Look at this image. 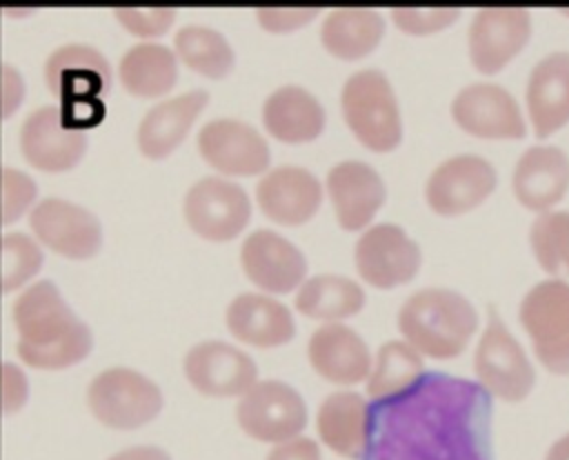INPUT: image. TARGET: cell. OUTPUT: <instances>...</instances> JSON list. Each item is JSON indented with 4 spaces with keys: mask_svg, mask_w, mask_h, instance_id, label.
<instances>
[{
    "mask_svg": "<svg viewBox=\"0 0 569 460\" xmlns=\"http://www.w3.org/2000/svg\"><path fill=\"white\" fill-rule=\"evenodd\" d=\"M360 460H493L491 396L476 380L425 371L407 391L369 402Z\"/></svg>",
    "mask_w": 569,
    "mask_h": 460,
    "instance_id": "obj_1",
    "label": "cell"
},
{
    "mask_svg": "<svg viewBox=\"0 0 569 460\" xmlns=\"http://www.w3.org/2000/svg\"><path fill=\"white\" fill-rule=\"evenodd\" d=\"M18 356L24 364L56 371L78 364L91 353V329L71 311L51 280L29 284L13 302Z\"/></svg>",
    "mask_w": 569,
    "mask_h": 460,
    "instance_id": "obj_2",
    "label": "cell"
},
{
    "mask_svg": "<svg viewBox=\"0 0 569 460\" xmlns=\"http://www.w3.org/2000/svg\"><path fill=\"white\" fill-rule=\"evenodd\" d=\"M478 329V311L467 296L447 287L413 291L398 311V331L420 356L458 358Z\"/></svg>",
    "mask_w": 569,
    "mask_h": 460,
    "instance_id": "obj_3",
    "label": "cell"
},
{
    "mask_svg": "<svg viewBox=\"0 0 569 460\" xmlns=\"http://www.w3.org/2000/svg\"><path fill=\"white\" fill-rule=\"evenodd\" d=\"M340 109L356 140L376 153L393 151L402 142V118L396 91L380 69L351 73L340 91Z\"/></svg>",
    "mask_w": 569,
    "mask_h": 460,
    "instance_id": "obj_4",
    "label": "cell"
},
{
    "mask_svg": "<svg viewBox=\"0 0 569 460\" xmlns=\"http://www.w3.org/2000/svg\"><path fill=\"white\" fill-rule=\"evenodd\" d=\"M87 407L100 424L131 431L156 420L164 398L160 387L144 373L129 367H111L89 382Z\"/></svg>",
    "mask_w": 569,
    "mask_h": 460,
    "instance_id": "obj_5",
    "label": "cell"
},
{
    "mask_svg": "<svg viewBox=\"0 0 569 460\" xmlns=\"http://www.w3.org/2000/svg\"><path fill=\"white\" fill-rule=\"evenodd\" d=\"M518 318L542 367L569 376V280L536 282L522 296Z\"/></svg>",
    "mask_w": 569,
    "mask_h": 460,
    "instance_id": "obj_6",
    "label": "cell"
},
{
    "mask_svg": "<svg viewBox=\"0 0 569 460\" xmlns=\"http://www.w3.org/2000/svg\"><path fill=\"white\" fill-rule=\"evenodd\" d=\"M476 382L505 402L525 400L536 384V369L522 344L505 327L496 307H489L485 331L473 353Z\"/></svg>",
    "mask_w": 569,
    "mask_h": 460,
    "instance_id": "obj_7",
    "label": "cell"
},
{
    "mask_svg": "<svg viewBox=\"0 0 569 460\" xmlns=\"http://www.w3.org/2000/svg\"><path fill=\"white\" fill-rule=\"evenodd\" d=\"M236 420L249 438L280 444L305 431L309 413L305 398L289 382L258 380L240 396Z\"/></svg>",
    "mask_w": 569,
    "mask_h": 460,
    "instance_id": "obj_8",
    "label": "cell"
},
{
    "mask_svg": "<svg viewBox=\"0 0 569 460\" xmlns=\"http://www.w3.org/2000/svg\"><path fill=\"white\" fill-rule=\"evenodd\" d=\"M182 213L196 236L209 242H229L249 224L251 200L240 184L207 176L187 189Z\"/></svg>",
    "mask_w": 569,
    "mask_h": 460,
    "instance_id": "obj_9",
    "label": "cell"
},
{
    "mask_svg": "<svg viewBox=\"0 0 569 460\" xmlns=\"http://www.w3.org/2000/svg\"><path fill=\"white\" fill-rule=\"evenodd\" d=\"M358 276L376 289H396L411 282L422 264L418 242L393 222L369 224L353 247Z\"/></svg>",
    "mask_w": 569,
    "mask_h": 460,
    "instance_id": "obj_10",
    "label": "cell"
},
{
    "mask_svg": "<svg viewBox=\"0 0 569 460\" xmlns=\"http://www.w3.org/2000/svg\"><path fill=\"white\" fill-rule=\"evenodd\" d=\"M496 167L476 153L442 160L427 178L425 200L438 216H462L480 207L496 189Z\"/></svg>",
    "mask_w": 569,
    "mask_h": 460,
    "instance_id": "obj_11",
    "label": "cell"
},
{
    "mask_svg": "<svg viewBox=\"0 0 569 460\" xmlns=\"http://www.w3.org/2000/svg\"><path fill=\"white\" fill-rule=\"evenodd\" d=\"M29 229L44 247L69 260H87L102 247L100 220L64 198H44L31 207Z\"/></svg>",
    "mask_w": 569,
    "mask_h": 460,
    "instance_id": "obj_12",
    "label": "cell"
},
{
    "mask_svg": "<svg viewBox=\"0 0 569 460\" xmlns=\"http://www.w3.org/2000/svg\"><path fill=\"white\" fill-rule=\"evenodd\" d=\"M182 371L198 393L211 398H236L258 382L256 360L224 340L193 344L184 353Z\"/></svg>",
    "mask_w": 569,
    "mask_h": 460,
    "instance_id": "obj_13",
    "label": "cell"
},
{
    "mask_svg": "<svg viewBox=\"0 0 569 460\" xmlns=\"http://www.w3.org/2000/svg\"><path fill=\"white\" fill-rule=\"evenodd\" d=\"M451 118L462 131L476 138L518 140L527 133L518 100L493 82L462 87L451 100Z\"/></svg>",
    "mask_w": 569,
    "mask_h": 460,
    "instance_id": "obj_14",
    "label": "cell"
},
{
    "mask_svg": "<svg viewBox=\"0 0 569 460\" xmlns=\"http://www.w3.org/2000/svg\"><path fill=\"white\" fill-rule=\"evenodd\" d=\"M531 38V16L522 7H482L469 24V60L480 73H498Z\"/></svg>",
    "mask_w": 569,
    "mask_h": 460,
    "instance_id": "obj_15",
    "label": "cell"
},
{
    "mask_svg": "<svg viewBox=\"0 0 569 460\" xmlns=\"http://www.w3.org/2000/svg\"><path fill=\"white\" fill-rule=\"evenodd\" d=\"M202 160L224 176H258L271 162V149L262 133L238 118H216L198 131Z\"/></svg>",
    "mask_w": 569,
    "mask_h": 460,
    "instance_id": "obj_16",
    "label": "cell"
},
{
    "mask_svg": "<svg viewBox=\"0 0 569 460\" xmlns=\"http://www.w3.org/2000/svg\"><path fill=\"white\" fill-rule=\"evenodd\" d=\"M240 267L249 282L267 296L296 291L307 278L305 253L271 229L251 231L240 247Z\"/></svg>",
    "mask_w": 569,
    "mask_h": 460,
    "instance_id": "obj_17",
    "label": "cell"
},
{
    "mask_svg": "<svg viewBox=\"0 0 569 460\" xmlns=\"http://www.w3.org/2000/svg\"><path fill=\"white\" fill-rule=\"evenodd\" d=\"M20 149L31 167L58 173L80 162L87 151V136L64 122L60 104H44L24 118Z\"/></svg>",
    "mask_w": 569,
    "mask_h": 460,
    "instance_id": "obj_18",
    "label": "cell"
},
{
    "mask_svg": "<svg viewBox=\"0 0 569 460\" xmlns=\"http://www.w3.org/2000/svg\"><path fill=\"white\" fill-rule=\"evenodd\" d=\"M327 193L340 229L365 231L387 198L382 176L362 160H342L327 173Z\"/></svg>",
    "mask_w": 569,
    "mask_h": 460,
    "instance_id": "obj_19",
    "label": "cell"
},
{
    "mask_svg": "<svg viewBox=\"0 0 569 460\" xmlns=\"http://www.w3.org/2000/svg\"><path fill=\"white\" fill-rule=\"evenodd\" d=\"M256 200L260 211L276 224L300 227L318 213L322 204V184L309 169L282 164L260 178Z\"/></svg>",
    "mask_w": 569,
    "mask_h": 460,
    "instance_id": "obj_20",
    "label": "cell"
},
{
    "mask_svg": "<svg viewBox=\"0 0 569 460\" xmlns=\"http://www.w3.org/2000/svg\"><path fill=\"white\" fill-rule=\"evenodd\" d=\"M44 82L47 89L60 98L62 107L96 100V96L111 89V67L96 47L71 42L49 53Z\"/></svg>",
    "mask_w": 569,
    "mask_h": 460,
    "instance_id": "obj_21",
    "label": "cell"
},
{
    "mask_svg": "<svg viewBox=\"0 0 569 460\" xmlns=\"http://www.w3.org/2000/svg\"><path fill=\"white\" fill-rule=\"evenodd\" d=\"M313 371L327 382L351 387L367 380L373 356L365 338L345 322H325L307 342Z\"/></svg>",
    "mask_w": 569,
    "mask_h": 460,
    "instance_id": "obj_22",
    "label": "cell"
},
{
    "mask_svg": "<svg viewBox=\"0 0 569 460\" xmlns=\"http://www.w3.org/2000/svg\"><path fill=\"white\" fill-rule=\"evenodd\" d=\"M224 324L236 340L258 349L282 347L296 336L291 309L273 296L258 291L238 293L227 304Z\"/></svg>",
    "mask_w": 569,
    "mask_h": 460,
    "instance_id": "obj_23",
    "label": "cell"
},
{
    "mask_svg": "<svg viewBox=\"0 0 569 460\" xmlns=\"http://www.w3.org/2000/svg\"><path fill=\"white\" fill-rule=\"evenodd\" d=\"M516 200L536 213L551 211L569 189V156L556 144H533L516 162L511 176Z\"/></svg>",
    "mask_w": 569,
    "mask_h": 460,
    "instance_id": "obj_24",
    "label": "cell"
},
{
    "mask_svg": "<svg viewBox=\"0 0 569 460\" xmlns=\"http://www.w3.org/2000/svg\"><path fill=\"white\" fill-rule=\"evenodd\" d=\"M527 113L536 138H549L569 122V51H551L533 64Z\"/></svg>",
    "mask_w": 569,
    "mask_h": 460,
    "instance_id": "obj_25",
    "label": "cell"
},
{
    "mask_svg": "<svg viewBox=\"0 0 569 460\" xmlns=\"http://www.w3.org/2000/svg\"><path fill=\"white\" fill-rule=\"evenodd\" d=\"M209 102L204 89H191L153 104L140 120L136 144L149 160H162L182 144L196 118Z\"/></svg>",
    "mask_w": 569,
    "mask_h": 460,
    "instance_id": "obj_26",
    "label": "cell"
},
{
    "mask_svg": "<svg viewBox=\"0 0 569 460\" xmlns=\"http://www.w3.org/2000/svg\"><path fill=\"white\" fill-rule=\"evenodd\" d=\"M327 113L322 102L300 84H282L262 102V124L284 144L316 140L325 131Z\"/></svg>",
    "mask_w": 569,
    "mask_h": 460,
    "instance_id": "obj_27",
    "label": "cell"
},
{
    "mask_svg": "<svg viewBox=\"0 0 569 460\" xmlns=\"http://www.w3.org/2000/svg\"><path fill=\"white\" fill-rule=\"evenodd\" d=\"M316 429L320 440L338 456L360 460L367 449L369 431V400L358 391L329 393L316 413Z\"/></svg>",
    "mask_w": 569,
    "mask_h": 460,
    "instance_id": "obj_28",
    "label": "cell"
},
{
    "mask_svg": "<svg viewBox=\"0 0 569 460\" xmlns=\"http://www.w3.org/2000/svg\"><path fill=\"white\" fill-rule=\"evenodd\" d=\"M385 36V20L369 7H338L320 24V42L333 58L360 60L369 56Z\"/></svg>",
    "mask_w": 569,
    "mask_h": 460,
    "instance_id": "obj_29",
    "label": "cell"
},
{
    "mask_svg": "<svg viewBox=\"0 0 569 460\" xmlns=\"http://www.w3.org/2000/svg\"><path fill=\"white\" fill-rule=\"evenodd\" d=\"M367 302L365 289L340 273H318L305 278V282L296 289V311L311 320L322 322H340L362 311Z\"/></svg>",
    "mask_w": 569,
    "mask_h": 460,
    "instance_id": "obj_30",
    "label": "cell"
},
{
    "mask_svg": "<svg viewBox=\"0 0 569 460\" xmlns=\"http://www.w3.org/2000/svg\"><path fill=\"white\" fill-rule=\"evenodd\" d=\"M124 91L138 98H158L173 89L178 80V60L167 44H133L118 64Z\"/></svg>",
    "mask_w": 569,
    "mask_h": 460,
    "instance_id": "obj_31",
    "label": "cell"
},
{
    "mask_svg": "<svg viewBox=\"0 0 569 460\" xmlns=\"http://www.w3.org/2000/svg\"><path fill=\"white\" fill-rule=\"evenodd\" d=\"M176 56L196 73L220 80L231 73L236 64V53L229 40L211 27L184 24L173 36Z\"/></svg>",
    "mask_w": 569,
    "mask_h": 460,
    "instance_id": "obj_32",
    "label": "cell"
},
{
    "mask_svg": "<svg viewBox=\"0 0 569 460\" xmlns=\"http://www.w3.org/2000/svg\"><path fill=\"white\" fill-rule=\"evenodd\" d=\"M422 356L405 340H387L373 356L367 376V393L371 400H385L407 391L425 373Z\"/></svg>",
    "mask_w": 569,
    "mask_h": 460,
    "instance_id": "obj_33",
    "label": "cell"
},
{
    "mask_svg": "<svg viewBox=\"0 0 569 460\" xmlns=\"http://www.w3.org/2000/svg\"><path fill=\"white\" fill-rule=\"evenodd\" d=\"M529 244L549 278H569V211H542L529 229Z\"/></svg>",
    "mask_w": 569,
    "mask_h": 460,
    "instance_id": "obj_34",
    "label": "cell"
},
{
    "mask_svg": "<svg viewBox=\"0 0 569 460\" xmlns=\"http://www.w3.org/2000/svg\"><path fill=\"white\" fill-rule=\"evenodd\" d=\"M2 249V289L4 293H11L27 284L42 267L44 256L36 240H31L27 233L9 231L2 236L0 242Z\"/></svg>",
    "mask_w": 569,
    "mask_h": 460,
    "instance_id": "obj_35",
    "label": "cell"
},
{
    "mask_svg": "<svg viewBox=\"0 0 569 460\" xmlns=\"http://www.w3.org/2000/svg\"><path fill=\"white\" fill-rule=\"evenodd\" d=\"M393 24L409 36H429L458 20V7H391Z\"/></svg>",
    "mask_w": 569,
    "mask_h": 460,
    "instance_id": "obj_36",
    "label": "cell"
},
{
    "mask_svg": "<svg viewBox=\"0 0 569 460\" xmlns=\"http://www.w3.org/2000/svg\"><path fill=\"white\" fill-rule=\"evenodd\" d=\"M118 22L138 38L162 36L176 18L173 7H116Z\"/></svg>",
    "mask_w": 569,
    "mask_h": 460,
    "instance_id": "obj_37",
    "label": "cell"
},
{
    "mask_svg": "<svg viewBox=\"0 0 569 460\" xmlns=\"http://www.w3.org/2000/svg\"><path fill=\"white\" fill-rule=\"evenodd\" d=\"M36 193H38V187L24 171L4 167L2 169V222L11 224L18 218H22L24 211H31Z\"/></svg>",
    "mask_w": 569,
    "mask_h": 460,
    "instance_id": "obj_38",
    "label": "cell"
},
{
    "mask_svg": "<svg viewBox=\"0 0 569 460\" xmlns=\"http://www.w3.org/2000/svg\"><path fill=\"white\" fill-rule=\"evenodd\" d=\"M320 13L318 7H258L256 18L258 24L269 33H289L307 22H311Z\"/></svg>",
    "mask_w": 569,
    "mask_h": 460,
    "instance_id": "obj_39",
    "label": "cell"
},
{
    "mask_svg": "<svg viewBox=\"0 0 569 460\" xmlns=\"http://www.w3.org/2000/svg\"><path fill=\"white\" fill-rule=\"evenodd\" d=\"M29 398V380L13 362L2 364V407L4 413H16Z\"/></svg>",
    "mask_w": 569,
    "mask_h": 460,
    "instance_id": "obj_40",
    "label": "cell"
},
{
    "mask_svg": "<svg viewBox=\"0 0 569 460\" xmlns=\"http://www.w3.org/2000/svg\"><path fill=\"white\" fill-rule=\"evenodd\" d=\"M267 460H322L320 447L311 438L296 436L287 442L273 444V449L267 453Z\"/></svg>",
    "mask_w": 569,
    "mask_h": 460,
    "instance_id": "obj_41",
    "label": "cell"
},
{
    "mask_svg": "<svg viewBox=\"0 0 569 460\" xmlns=\"http://www.w3.org/2000/svg\"><path fill=\"white\" fill-rule=\"evenodd\" d=\"M24 96V82L20 78V73L4 64L2 67V116L9 118L22 102Z\"/></svg>",
    "mask_w": 569,
    "mask_h": 460,
    "instance_id": "obj_42",
    "label": "cell"
},
{
    "mask_svg": "<svg viewBox=\"0 0 569 460\" xmlns=\"http://www.w3.org/2000/svg\"><path fill=\"white\" fill-rule=\"evenodd\" d=\"M107 460H171V456L156 444H138V447H127Z\"/></svg>",
    "mask_w": 569,
    "mask_h": 460,
    "instance_id": "obj_43",
    "label": "cell"
},
{
    "mask_svg": "<svg viewBox=\"0 0 569 460\" xmlns=\"http://www.w3.org/2000/svg\"><path fill=\"white\" fill-rule=\"evenodd\" d=\"M545 460H569V433H565L549 447Z\"/></svg>",
    "mask_w": 569,
    "mask_h": 460,
    "instance_id": "obj_44",
    "label": "cell"
}]
</instances>
